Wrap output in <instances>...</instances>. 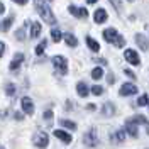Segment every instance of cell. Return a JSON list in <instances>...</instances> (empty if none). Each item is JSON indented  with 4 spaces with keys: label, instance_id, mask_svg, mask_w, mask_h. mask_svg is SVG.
<instances>
[{
    "label": "cell",
    "instance_id": "obj_1",
    "mask_svg": "<svg viewBox=\"0 0 149 149\" xmlns=\"http://www.w3.org/2000/svg\"><path fill=\"white\" fill-rule=\"evenodd\" d=\"M36 7H37V12H39L41 19H42L44 22H47V24H54L56 22V17H54V14H53V10L49 9L46 3H39Z\"/></svg>",
    "mask_w": 149,
    "mask_h": 149
},
{
    "label": "cell",
    "instance_id": "obj_2",
    "mask_svg": "<svg viewBox=\"0 0 149 149\" xmlns=\"http://www.w3.org/2000/svg\"><path fill=\"white\" fill-rule=\"evenodd\" d=\"M53 65H54V68L61 74L68 73V61H66V58H63V56H54L53 58Z\"/></svg>",
    "mask_w": 149,
    "mask_h": 149
},
{
    "label": "cell",
    "instance_id": "obj_3",
    "mask_svg": "<svg viewBox=\"0 0 149 149\" xmlns=\"http://www.w3.org/2000/svg\"><path fill=\"white\" fill-rule=\"evenodd\" d=\"M83 142H85V146H88V148H95V146L98 144L97 130H95V129H90V130H88V132L83 136Z\"/></svg>",
    "mask_w": 149,
    "mask_h": 149
},
{
    "label": "cell",
    "instance_id": "obj_4",
    "mask_svg": "<svg viewBox=\"0 0 149 149\" xmlns=\"http://www.w3.org/2000/svg\"><path fill=\"white\" fill-rule=\"evenodd\" d=\"M124 58L129 61L130 65H134V66H137V65H141V59H139V54L134 51V49H127L125 53H124Z\"/></svg>",
    "mask_w": 149,
    "mask_h": 149
},
{
    "label": "cell",
    "instance_id": "obj_5",
    "mask_svg": "<svg viewBox=\"0 0 149 149\" xmlns=\"http://www.w3.org/2000/svg\"><path fill=\"white\" fill-rule=\"evenodd\" d=\"M122 97H129V95H136L137 93V86L134 83H124L120 86V92H119Z\"/></svg>",
    "mask_w": 149,
    "mask_h": 149
},
{
    "label": "cell",
    "instance_id": "obj_6",
    "mask_svg": "<svg viewBox=\"0 0 149 149\" xmlns=\"http://www.w3.org/2000/svg\"><path fill=\"white\" fill-rule=\"evenodd\" d=\"M47 134L46 132H36V136H34V144H36L37 148H46L47 146Z\"/></svg>",
    "mask_w": 149,
    "mask_h": 149
},
{
    "label": "cell",
    "instance_id": "obj_7",
    "mask_svg": "<svg viewBox=\"0 0 149 149\" xmlns=\"http://www.w3.org/2000/svg\"><path fill=\"white\" fill-rule=\"evenodd\" d=\"M20 105H22V110L26 112L27 115H32V113H34V103H32V100H31L29 97H24V98L20 100Z\"/></svg>",
    "mask_w": 149,
    "mask_h": 149
},
{
    "label": "cell",
    "instance_id": "obj_8",
    "mask_svg": "<svg viewBox=\"0 0 149 149\" xmlns=\"http://www.w3.org/2000/svg\"><path fill=\"white\" fill-rule=\"evenodd\" d=\"M125 132L129 134V136H132V137H137L139 136V130H137V124L136 122H132L129 119V120L125 122Z\"/></svg>",
    "mask_w": 149,
    "mask_h": 149
},
{
    "label": "cell",
    "instance_id": "obj_9",
    "mask_svg": "<svg viewBox=\"0 0 149 149\" xmlns=\"http://www.w3.org/2000/svg\"><path fill=\"white\" fill-rule=\"evenodd\" d=\"M68 10L73 14L74 17H78V19H86V17H88V10H86V9H78V7H74V5H70Z\"/></svg>",
    "mask_w": 149,
    "mask_h": 149
},
{
    "label": "cell",
    "instance_id": "obj_10",
    "mask_svg": "<svg viewBox=\"0 0 149 149\" xmlns=\"http://www.w3.org/2000/svg\"><path fill=\"white\" fill-rule=\"evenodd\" d=\"M107 12H105V9H98L95 10V14H93V20L97 22V24H103L105 20H107Z\"/></svg>",
    "mask_w": 149,
    "mask_h": 149
},
{
    "label": "cell",
    "instance_id": "obj_11",
    "mask_svg": "<svg viewBox=\"0 0 149 149\" xmlns=\"http://www.w3.org/2000/svg\"><path fill=\"white\" fill-rule=\"evenodd\" d=\"M117 36H119V32H117L113 27L105 29V31H103V37H105V41H107V42H113V41L117 39Z\"/></svg>",
    "mask_w": 149,
    "mask_h": 149
},
{
    "label": "cell",
    "instance_id": "obj_12",
    "mask_svg": "<svg viewBox=\"0 0 149 149\" xmlns=\"http://www.w3.org/2000/svg\"><path fill=\"white\" fill-rule=\"evenodd\" d=\"M136 42H137V46H139L142 51H148L149 49V41L142 36V34H136Z\"/></svg>",
    "mask_w": 149,
    "mask_h": 149
},
{
    "label": "cell",
    "instance_id": "obj_13",
    "mask_svg": "<svg viewBox=\"0 0 149 149\" xmlns=\"http://www.w3.org/2000/svg\"><path fill=\"white\" fill-rule=\"evenodd\" d=\"M54 136L56 137H58V139H61L63 141V142H65V144H70V142H71V136H70V134H68V132H65V130H54Z\"/></svg>",
    "mask_w": 149,
    "mask_h": 149
},
{
    "label": "cell",
    "instance_id": "obj_14",
    "mask_svg": "<svg viewBox=\"0 0 149 149\" xmlns=\"http://www.w3.org/2000/svg\"><path fill=\"white\" fill-rule=\"evenodd\" d=\"M24 61V54L22 53H17V54L14 56V59H12V63H10V70L12 71H15L19 66H20V63Z\"/></svg>",
    "mask_w": 149,
    "mask_h": 149
},
{
    "label": "cell",
    "instance_id": "obj_15",
    "mask_svg": "<svg viewBox=\"0 0 149 149\" xmlns=\"http://www.w3.org/2000/svg\"><path fill=\"white\" fill-rule=\"evenodd\" d=\"M125 134H127V132L124 129L115 130V132L112 134V141H113V142H124V141H125Z\"/></svg>",
    "mask_w": 149,
    "mask_h": 149
},
{
    "label": "cell",
    "instance_id": "obj_16",
    "mask_svg": "<svg viewBox=\"0 0 149 149\" xmlns=\"http://www.w3.org/2000/svg\"><path fill=\"white\" fill-rule=\"evenodd\" d=\"M102 113L105 115V117L113 115V113H115V107H113V103H110V102L105 103V105H103V109H102Z\"/></svg>",
    "mask_w": 149,
    "mask_h": 149
},
{
    "label": "cell",
    "instance_id": "obj_17",
    "mask_svg": "<svg viewBox=\"0 0 149 149\" xmlns=\"http://www.w3.org/2000/svg\"><path fill=\"white\" fill-rule=\"evenodd\" d=\"M76 92H78L80 97H88V92H90V90H88V86H86L83 81H80V83L76 85Z\"/></svg>",
    "mask_w": 149,
    "mask_h": 149
},
{
    "label": "cell",
    "instance_id": "obj_18",
    "mask_svg": "<svg viewBox=\"0 0 149 149\" xmlns=\"http://www.w3.org/2000/svg\"><path fill=\"white\" fill-rule=\"evenodd\" d=\"M86 44H88V47L92 49L93 53H97V51H100V44L93 39V37H86Z\"/></svg>",
    "mask_w": 149,
    "mask_h": 149
},
{
    "label": "cell",
    "instance_id": "obj_19",
    "mask_svg": "<svg viewBox=\"0 0 149 149\" xmlns=\"http://www.w3.org/2000/svg\"><path fill=\"white\" fill-rule=\"evenodd\" d=\"M39 34H41V24L39 22H34L32 27H31V37L36 39V37H39Z\"/></svg>",
    "mask_w": 149,
    "mask_h": 149
},
{
    "label": "cell",
    "instance_id": "obj_20",
    "mask_svg": "<svg viewBox=\"0 0 149 149\" xmlns=\"http://www.w3.org/2000/svg\"><path fill=\"white\" fill-rule=\"evenodd\" d=\"M65 41H66V44L71 46V47H74L78 44V41H76V37H74L73 34H65Z\"/></svg>",
    "mask_w": 149,
    "mask_h": 149
},
{
    "label": "cell",
    "instance_id": "obj_21",
    "mask_svg": "<svg viewBox=\"0 0 149 149\" xmlns=\"http://www.w3.org/2000/svg\"><path fill=\"white\" fill-rule=\"evenodd\" d=\"M12 22H14V17H9V19H5L2 24H0V29L3 31V32H7L10 29V26H12Z\"/></svg>",
    "mask_w": 149,
    "mask_h": 149
},
{
    "label": "cell",
    "instance_id": "obj_22",
    "mask_svg": "<svg viewBox=\"0 0 149 149\" xmlns=\"http://www.w3.org/2000/svg\"><path fill=\"white\" fill-rule=\"evenodd\" d=\"M59 124H61L63 127H66V129H70V130H76V124H74V122H71V120H66V119H63Z\"/></svg>",
    "mask_w": 149,
    "mask_h": 149
},
{
    "label": "cell",
    "instance_id": "obj_23",
    "mask_svg": "<svg viewBox=\"0 0 149 149\" xmlns=\"http://www.w3.org/2000/svg\"><path fill=\"white\" fill-rule=\"evenodd\" d=\"M103 76V70L102 68H93V71H92V78L93 80H100Z\"/></svg>",
    "mask_w": 149,
    "mask_h": 149
},
{
    "label": "cell",
    "instance_id": "obj_24",
    "mask_svg": "<svg viewBox=\"0 0 149 149\" xmlns=\"http://www.w3.org/2000/svg\"><path fill=\"white\" fill-rule=\"evenodd\" d=\"M130 120H132V122H136V124H146V125L149 124V122H148V119H146L144 115H136V117H132Z\"/></svg>",
    "mask_w": 149,
    "mask_h": 149
},
{
    "label": "cell",
    "instance_id": "obj_25",
    "mask_svg": "<svg viewBox=\"0 0 149 149\" xmlns=\"http://www.w3.org/2000/svg\"><path fill=\"white\" fill-rule=\"evenodd\" d=\"M51 37H53L54 42H59V41H61V32H59V29H53V31H51Z\"/></svg>",
    "mask_w": 149,
    "mask_h": 149
},
{
    "label": "cell",
    "instance_id": "obj_26",
    "mask_svg": "<svg viewBox=\"0 0 149 149\" xmlns=\"http://www.w3.org/2000/svg\"><path fill=\"white\" fill-rule=\"evenodd\" d=\"M148 95H141L139 97V100H137V105H139V107H144V105H148Z\"/></svg>",
    "mask_w": 149,
    "mask_h": 149
},
{
    "label": "cell",
    "instance_id": "obj_27",
    "mask_svg": "<svg viewBox=\"0 0 149 149\" xmlns=\"http://www.w3.org/2000/svg\"><path fill=\"white\" fill-rule=\"evenodd\" d=\"M113 44H115L117 47H124V44H125V39H124L122 36H117V39L113 41Z\"/></svg>",
    "mask_w": 149,
    "mask_h": 149
},
{
    "label": "cell",
    "instance_id": "obj_28",
    "mask_svg": "<svg viewBox=\"0 0 149 149\" xmlns=\"http://www.w3.org/2000/svg\"><path fill=\"white\" fill-rule=\"evenodd\" d=\"M92 93H93V95H102L103 88L100 86V85H95V86H92Z\"/></svg>",
    "mask_w": 149,
    "mask_h": 149
},
{
    "label": "cell",
    "instance_id": "obj_29",
    "mask_svg": "<svg viewBox=\"0 0 149 149\" xmlns=\"http://www.w3.org/2000/svg\"><path fill=\"white\" fill-rule=\"evenodd\" d=\"M44 47H46V41H42V42H41V44H39V46L36 47V54H42V53H44Z\"/></svg>",
    "mask_w": 149,
    "mask_h": 149
},
{
    "label": "cell",
    "instance_id": "obj_30",
    "mask_svg": "<svg viewBox=\"0 0 149 149\" xmlns=\"http://www.w3.org/2000/svg\"><path fill=\"white\" fill-rule=\"evenodd\" d=\"M5 92H7V95H10V97H12V95L15 93V86H14L12 83H9L7 86H5Z\"/></svg>",
    "mask_w": 149,
    "mask_h": 149
},
{
    "label": "cell",
    "instance_id": "obj_31",
    "mask_svg": "<svg viewBox=\"0 0 149 149\" xmlns=\"http://www.w3.org/2000/svg\"><path fill=\"white\" fill-rule=\"evenodd\" d=\"M15 37H17L19 41H24V37H26V32H24V27L19 29L17 32H15Z\"/></svg>",
    "mask_w": 149,
    "mask_h": 149
},
{
    "label": "cell",
    "instance_id": "obj_32",
    "mask_svg": "<svg viewBox=\"0 0 149 149\" xmlns=\"http://www.w3.org/2000/svg\"><path fill=\"white\" fill-rule=\"evenodd\" d=\"M110 3H112V5H113L117 10H119V12L122 10V2H120V0H110Z\"/></svg>",
    "mask_w": 149,
    "mask_h": 149
},
{
    "label": "cell",
    "instance_id": "obj_33",
    "mask_svg": "<svg viewBox=\"0 0 149 149\" xmlns=\"http://www.w3.org/2000/svg\"><path fill=\"white\" fill-rule=\"evenodd\" d=\"M51 117H53V112H51V110L44 112V119H51Z\"/></svg>",
    "mask_w": 149,
    "mask_h": 149
},
{
    "label": "cell",
    "instance_id": "obj_34",
    "mask_svg": "<svg viewBox=\"0 0 149 149\" xmlns=\"http://www.w3.org/2000/svg\"><path fill=\"white\" fill-rule=\"evenodd\" d=\"M124 73L127 74V76H129V78H136V74L132 73V71H130V70H125V71H124Z\"/></svg>",
    "mask_w": 149,
    "mask_h": 149
},
{
    "label": "cell",
    "instance_id": "obj_35",
    "mask_svg": "<svg viewBox=\"0 0 149 149\" xmlns=\"http://www.w3.org/2000/svg\"><path fill=\"white\" fill-rule=\"evenodd\" d=\"M3 51H5V44H3V42H0V58L3 56Z\"/></svg>",
    "mask_w": 149,
    "mask_h": 149
},
{
    "label": "cell",
    "instance_id": "obj_36",
    "mask_svg": "<svg viewBox=\"0 0 149 149\" xmlns=\"http://www.w3.org/2000/svg\"><path fill=\"white\" fill-rule=\"evenodd\" d=\"M15 3H19V5H24V3H27V0H14Z\"/></svg>",
    "mask_w": 149,
    "mask_h": 149
},
{
    "label": "cell",
    "instance_id": "obj_37",
    "mask_svg": "<svg viewBox=\"0 0 149 149\" xmlns=\"http://www.w3.org/2000/svg\"><path fill=\"white\" fill-rule=\"evenodd\" d=\"M86 109H88V110H95V109H97V107H95V105H93V103H90V105H88V107H86Z\"/></svg>",
    "mask_w": 149,
    "mask_h": 149
},
{
    "label": "cell",
    "instance_id": "obj_38",
    "mask_svg": "<svg viewBox=\"0 0 149 149\" xmlns=\"http://www.w3.org/2000/svg\"><path fill=\"white\" fill-rule=\"evenodd\" d=\"M15 119H19V120L22 119V113H20V112H15Z\"/></svg>",
    "mask_w": 149,
    "mask_h": 149
},
{
    "label": "cell",
    "instance_id": "obj_39",
    "mask_svg": "<svg viewBox=\"0 0 149 149\" xmlns=\"http://www.w3.org/2000/svg\"><path fill=\"white\" fill-rule=\"evenodd\" d=\"M46 2H49V0H36V5H39V3H46Z\"/></svg>",
    "mask_w": 149,
    "mask_h": 149
},
{
    "label": "cell",
    "instance_id": "obj_40",
    "mask_svg": "<svg viewBox=\"0 0 149 149\" xmlns=\"http://www.w3.org/2000/svg\"><path fill=\"white\" fill-rule=\"evenodd\" d=\"M113 80H115V78H113V74H109V83H113Z\"/></svg>",
    "mask_w": 149,
    "mask_h": 149
},
{
    "label": "cell",
    "instance_id": "obj_41",
    "mask_svg": "<svg viewBox=\"0 0 149 149\" xmlns=\"http://www.w3.org/2000/svg\"><path fill=\"white\" fill-rule=\"evenodd\" d=\"M3 10H5V7H3V3H2V2H0V14H2V12H3Z\"/></svg>",
    "mask_w": 149,
    "mask_h": 149
},
{
    "label": "cell",
    "instance_id": "obj_42",
    "mask_svg": "<svg viewBox=\"0 0 149 149\" xmlns=\"http://www.w3.org/2000/svg\"><path fill=\"white\" fill-rule=\"evenodd\" d=\"M88 3H97V0H86Z\"/></svg>",
    "mask_w": 149,
    "mask_h": 149
},
{
    "label": "cell",
    "instance_id": "obj_43",
    "mask_svg": "<svg viewBox=\"0 0 149 149\" xmlns=\"http://www.w3.org/2000/svg\"><path fill=\"white\" fill-rule=\"evenodd\" d=\"M127 2H134V0H127Z\"/></svg>",
    "mask_w": 149,
    "mask_h": 149
},
{
    "label": "cell",
    "instance_id": "obj_44",
    "mask_svg": "<svg viewBox=\"0 0 149 149\" xmlns=\"http://www.w3.org/2000/svg\"><path fill=\"white\" fill-rule=\"evenodd\" d=\"M148 105H149V98H148Z\"/></svg>",
    "mask_w": 149,
    "mask_h": 149
}]
</instances>
